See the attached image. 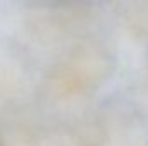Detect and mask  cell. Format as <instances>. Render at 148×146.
Returning a JSON list of instances; mask_svg holds the SVG:
<instances>
[{
	"instance_id": "6da1fadb",
	"label": "cell",
	"mask_w": 148,
	"mask_h": 146,
	"mask_svg": "<svg viewBox=\"0 0 148 146\" xmlns=\"http://www.w3.org/2000/svg\"><path fill=\"white\" fill-rule=\"evenodd\" d=\"M110 57L98 45H81L50 74V89L60 98H77L97 89L110 74Z\"/></svg>"
},
{
	"instance_id": "7a4b0ae2",
	"label": "cell",
	"mask_w": 148,
	"mask_h": 146,
	"mask_svg": "<svg viewBox=\"0 0 148 146\" xmlns=\"http://www.w3.org/2000/svg\"><path fill=\"white\" fill-rule=\"evenodd\" d=\"M124 24L133 40L148 46V0H138L126 10Z\"/></svg>"
},
{
	"instance_id": "3957f363",
	"label": "cell",
	"mask_w": 148,
	"mask_h": 146,
	"mask_svg": "<svg viewBox=\"0 0 148 146\" xmlns=\"http://www.w3.org/2000/svg\"><path fill=\"white\" fill-rule=\"evenodd\" d=\"M0 146H5V145H3V139H2V136H0Z\"/></svg>"
},
{
	"instance_id": "277c9868",
	"label": "cell",
	"mask_w": 148,
	"mask_h": 146,
	"mask_svg": "<svg viewBox=\"0 0 148 146\" xmlns=\"http://www.w3.org/2000/svg\"><path fill=\"white\" fill-rule=\"evenodd\" d=\"M147 91H148V83H147Z\"/></svg>"
}]
</instances>
